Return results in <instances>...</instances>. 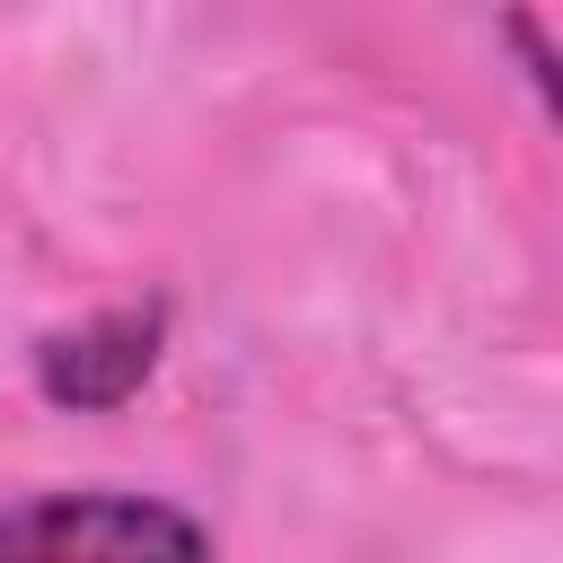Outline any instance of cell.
I'll use <instances>...</instances> for the list:
<instances>
[{
    "mask_svg": "<svg viewBox=\"0 0 563 563\" xmlns=\"http://www.w3.org/2000/svg\"><path fill=\"white\" fill-rule=\"evenodd\" d=\"M0 563H211V537L176 501L79 484L0 501Z\"/></svg>",
    "mask_w": 563,
    "mask_h": 563,
    "instance_id": "obj_1",
    "label": "cell"
},
{
    "mask_svg": "<svg viewBox=\"0 0 563 563\" xmlns=\"http://www.w3.org/2000/svg\"><path fill=\"white\" fill-rule=\"evenodd\" d=\"M158 334H167V308H106V317L35 343V387L53 405H70V413H106L150 378Z\"/></svg>",
    "mask_w": 563,
    "mask_h": 563,
    "instance_id": "obj_2",
    "label": "cell"
}]
</instances>
